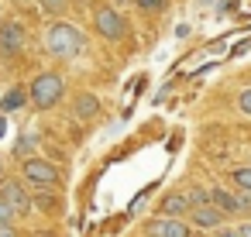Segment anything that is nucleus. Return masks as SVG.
<instances>
[{
  "mask_svg": "<svg viewBox=\"0 0 251 237\" xmlns=\"http://www.w3.org/2000/svg\"><path fill=\"white\" fill-rule=\"evenodd\" d=\"M83 45H86L83 31L76 24H69V21H52L45 28V48L55 59H76L83 52Z\"/></svg>",
  "mask_w": 251,
  "mask_h": 237,
  "instance_id": "1",
  "label": "nucleus"
},
{
  "mask_svg": "<svg viewBox=\"0 0 251 237\" xmlns=\"http://www.w3.org/2000/svg\"><path fill=\"white\" fill-rule=\"evenodd\" d=\"M134 7L145 14H158V11H165V0H134Z\"/></svg>",
  "mask_w": 251,
  "mask_h": 237,
  "instance_id": "15",
  "label": "nucleus"
},
{
  "mask_svg": "<svg viewBox=\"0 0 251 237\" xmlns=\"http://www.w3.org/2000/svg\"><path fill=\"white\" fill-rule=\"evenodd\" d=\"M21 175H25V182H31V186H55V182L62 179V172H59L49 158H25Z\"/></svg>",
  "mask_w": 251,
  "mask_h": 237,
  "instance_id": "4",
  "label": "nucleus"
},
{
  "mask_svg": "<svg viewBox=\"0 0 251 237\" xmlns=\"http://www.w3.org/2000/svg\"><path fill=\"white\" fill-rule=\"evenodd\" d=\"M237 234H241V237H251V223H241V227H237Z\"/></svg>",
  "mask_w": 251,
  "mask_h": 237,
  "instance_id": "22",
  "label": "nucleus"
},
{
  "mask_svg": "<svg viewBox=\"0 0 251 237\" xmlns=\"http://www.w3.org/2000/svg\"><path fill=\"white\" fill-rule=\"evenodd\" d=\"M213 237H241V234H237L234 227H217V230H213Z\"/></svg>",
  "mask_w": 251,
  "mask_h": 237,
  "instance_id": "20",
  "label": "nucleus"
},
{
  "mask_svg": "<svg viewBox=\"0 0 251 237\" xmlns=\"http://www.w3.org/2000/svg\"><path fill=\"white\" fill-rule=\"evenodd\" d=\"M4 134H7V117L0 114V138H4Z\"/></svg>",
  "mask_w": 251,
  "mask_h": 237,
  "instance_id": "23",
  "label": "nucleus"
},
{
  "mask_svg": "<svg viewBox=\"0 0 251 237\" xmlns=\"http://www.w3.org/2000/svg\"><path fill=\"white\" fill-rule=\"evenodd\" d=\"M0 199H4V203L14 210V216H25V213L31 210V199H28V192H25V186H21L18 179L0 182Z\"/></svg>",
  "mask_w": 251,
  "mask_h": 237,
  "instance_id": "6",
  "label": "nucleus"
},
{
  "mask_svg": "<svg viewBox=\"0 0 251 237\" xmlns=\"http://www.w3.org/2000/svg\"><path fill=\"white\" fill-rule=\"evenodd\" d=\"M93 28H97L100 38H107V42H121V38L127 35V18H124L117 7L103 4V7H97V14H93Z\"/></svg>",
  "mask_w": 251,
  "mask_h": 237,
  "instance_id": "3",
  "label": "nucleus"
},
{
  "mask_svg": "<svg viewBox=\"0 0 251 237\" xmlns=\"http://www.w3.org/2000/svg\"><path fill=\"white\" fill-rule=\"evenodd\" d=\"M73 110H76V117H79V120H93V117L100 114V100H97V96H90V93H79V96H76V103H73Z\"/></svg>",
  "mask_w": 251,
  "mask_h": 237,
  "instance_id": "10",
  "label": "nucleus"
},
{
  "mask_svg": "<svg viewBox=\"0 0 251 237\" xmlns=\"http://www.w3.org/2000/svg\"><path fill=\"white\" fill-rule=\"evenodd\" d=\"M0 237H18V230H14V223H0Z\"/></svg>",
  "mask_w": 251,
  "mask_h": 237,
  "instance_id": "21",
  "label": "nucleus"
},
{
  "mask_svg": "<svg viewBox=\"0 0 251 237\" xmlns=\"http://www.w3.org/2000/svg\"><path fill=\"white\" fill-rule=\"evenodd\" d=\"M0 172H4V162H0Z\"/></svg>",
  "mask_w": 251,
  "mask_h": 237,
  "instance_id": "24",
  "label": "nucleus"
},
{
  "mask_svg": "<svg viewBox=\"0 0 251 237\" xmlns=\"http://www.w3.org/2000/svg\"><path fill=\"white\" fill-rule=\"evenodd\" d=\"M189 220L200 227V230H217V227H224V213L217 210V206H193L189 210Z\"/></svg>",
  "mask_w": 251,
  "mask_h": 237,
  "instance_id": "8",
  "label": "nucleus"
},
{
  "mask_svg": "<svg viewBox=\"0 0 251 237\" xmlns=\"http://www.w3.org/2000/svg\"><path fill=\"white\" fill-rule=\"evenodd\" d=\"M25 100H28V93H25L21 86H14V90H7L4 96H0V110H4V117H7L11 110H21V107H25Z\"/></svg>",
  "mask_w": 251,
  "mask_h": 237,
  "instance_id": "12",
  "label": "nucleus"
},
{
  "mask_svg": "<svg viewBox=\"0 0 251 237\" xmlns=\"http://www.w3.org/2000/svg\"><path fill=\"white\" fill-rule=\"evenodd\" d=\"M0 223H14V210H11L4 199H0Z\"/></svg>",
  "mask_w": 251,
  "mask_h": 237,
  "instance_id": "18",
  "label": "nucleus"
},
{
  "mask_svg": "<svg viewBox=\"0 0 251 237\" xmlns=\"http://www.w3.org/2000/svg\"><path fill=\"white\" fill-rule=\"evenodd\" d=\"M38 4H42V11H45V14H52V18L69 11V0H38Z\"/></svg>",
  "mask_w": 251,
  "mask_h": 237,
  "instance_id": "14",
  "label": "nucleus"
},
{
  "mask_svg": "<svg viewBox=\"0 0 251 237\" xmlns=\"http://www.w3.org/2000/svg\"><path fill=\"white\" fill-rule=\"evenodd\" d=\"M189 210H193V203H189L186 192H169V196L162 199V216L182 220V216H189Z\"/></svg>",
  "mask_w": 251,
  "mask_h": 237,
  "instance_id": "9",
  "label": "nucleus"
},
{
  "mask_svg": "<svg viewBox=\"0 0 251 237\" xmlns=\"http://www.w3.org/2000/svg\"><path fill=\"white\" fill-rule=\"evenodd\" d=\"M145 237H189V223L172 216H151L145 223Z\"/></svg>",
  "mask_w": 251,
  "mask_h": 237,
  "instance_id": "5",
  "label": "nucleus"
},
{
  "mask_svg": "<svg viewBox=\"0 0 251 237\" xmlns=\"http://www.w3.org/2000/svg\"><path fill=\"white\" fill-rule=\"evenodd\" d=\"M62 90H66V83H62L59 72H42V76H35L31 90H28V100H31L38 110H52V107L62 100Z\"/></svg>",
  "mask_w": 251,
  "mask_h": 237,
  "instance_id": "2",
  "label": "nucleus"
},
{
  "mask_svg": "<svg viewBox=\"0 0 251 237\" xmlns=\"http://www.w3.org/2000/svg\"><path fill=\"white\" fill-rule=\"evenodd\" d=\"M210 206H217L224 216H227V213H237V199H234L227 189H210Z\"/></svg>",
  "mask_w": 251,
  "mask_h": 237,
  "instance_id": "11",
  "label": "nucleus"
},
{
  "mask_svg": "<svg viewBox=\"0 0 251 237\" xmlns=\"http://www.w3.org/2000/svg\"><path fill=\"white\" fill-rule=\"evenodd\" d=\"M230 179H234V186H237L241 192H251V165H248V168H234Z\"/></svg>",
  "mask_w": 251,
  "mask_h": 237,
  "instance_id": "13",
  "label": "nucleus"
},
{
  "mask_svg": "<svg viewBox=\"0 0 251 237\" xmlns=\"http://www.w3.org/2000/svg\"><path fill=\"white\" fill-rule=\"evenodd\" d=\"M186 196H189L193 206H206V203H210V189H193V192H186Z\"/></svg>",
  "mask_w": 251,
  "mask_h": 237,
  "instance_id": "16",
  "label": "nucleus"
},
{
  "mask_svg": "<svg viewBox=\"0 0 251 237\" xmlns=\"http://www.w3.org/2000/svg\"><path fill=\"white\" fill-rule=\"evenodd\" d=\"M237 110L251 117V90H241V96H237Z\"/></svg>",
  "mask_w": 251,
  "mask_h": 237,
  "instance_id": "17",
  "label": "nucleus"
},
{
  "mask_svg": "<svg viewBox=\"0 0 251 237\" xmlns=\"http://www.w3.org/2000/svg\"><path fill=\"white\" fill-rule=\"evenodd\" d=\"M234 199H237V210H251V192H241Z\"/></svg>",
  "mask_w": 251,
  "mask_h": 237,
  "instance_id": "19",
  "label": "nucleus"
},
{
  "mask_svg": "<svg viewBox=\"0 0 251 237\" xmlns=\"http://www.w3.org/2000/svg\"><path fill=\"white\" fill-rule=\"evenodd\" d=\"M25 48V28L21 24H0V55L14 59Z\"/></svg>",
  "mask_w": 251,
  "mask_h": 237,
  "instance_id": "7",
  "label": "nucleus"
}]
</instances>
